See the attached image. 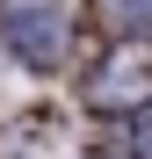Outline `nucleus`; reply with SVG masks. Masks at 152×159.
Here are the masks:
<instances>
[{"label":"nucleus","mask_w":152,"mask_h":159,"mask_svg":"<svg viewBox=\"0 0 152 159\" xmlns=\"http://www.w3.org/2000/svg\"><path fill=\"white\" fill-rule=\"evenodd\" d=\"M0 29H7V43H15L29 65H58V58H65V15L44 7V0L7 7V15H0Z\"/></svg>","instance_id":"obj_1"}]
</instances>
